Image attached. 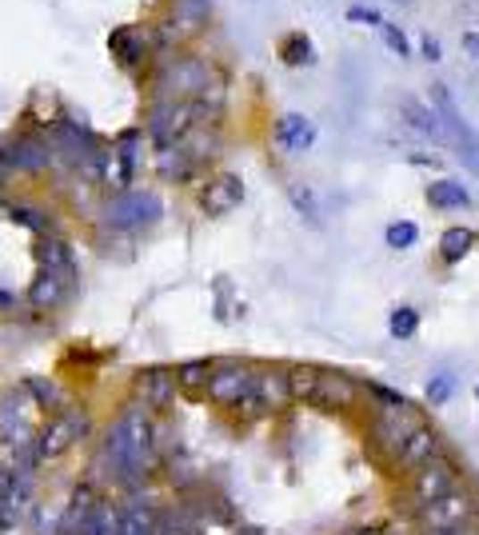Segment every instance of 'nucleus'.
Masks as SVG:
<instances>
[{
	"label": "nucleus",
	"mask_w": 479,
	"mask_h": 535,
	"mask_svg": "<svg viewBox=\"0 0 479 535\" xmlns=\"http://www.w3.org/2000/svg\"><path fill=\"white\" fill-rule=\"evenodd\" d=\"M424 412L416 408H399V412H383V408H372V416H367V447H372V455L380 463H388V468H396L399 452H404V444L416 436L419 428H424Z\"/></svg>",
	"instance_id": "obj_4"
},
{
	"label": "nucleus",
	"mask_w": 479,
	"mask_h": 535,
	"mask_svg": "<svg viewBox=\"0 0 479 535\" xmlns=\"http://www.w3.org/2000/svg\"><path fill=\"white\" fill-rule=\"evenodd\" d=\"M364 384L344 372H324L315 368V379H312V395H307V408H320V412H352L359 408L364 400Z\"/></svg>",
	"instance_id": "obj_11"
},
{
	"label": "nucleus",
	"mask_w": 479,
	"mask_h": 535,
	"mask_svg": "<svg viewBox=\"0 0 479 535\" xmlns=\"http://www.w3.org/2000/svg\"><path fill=\"white\" fill-rule=\"evenodd\" d=\"M383 40H388V48H391V53H396V56H412V48H408V37H404V29H396V24H388V21H383Z\"/></svg>",
	"instance_id": "obj_34"
},
{
	"label": "nucleus",
	"mask_w": 479,
	"mask_h": 535,
	"mask_svg": "<svg viewBox=\"0 0 479 535\" xmlns=\"http://www.w3.org/2000/svg\"><path fill=\"white\" fill-rule=\"evenodd\" d=\"M160 48L164 45L156 37V24H120L113 37H108V53L128 72H148V64L156 60Z\"/></svg>",
	"instance_id": "obj_9"
},
{
	"label": "nucleus",
	"mask_w": 479,
	"mask_h": 535,
	"mask_svg": "<svg viewBox=\"0 0 479 535\" xmlns=\"http://www.w3.org/2000/svg\"><path fill=\"white\" fill-rule=\"evenodd\" d=\"M84 436H88V412H84V408H64V412H56V416L37 431V444H32V452H37V463L60 460V455L72 452V447L80 444Z\"/></svg>",
	"instance_id": "obj_8"
},
{
	"label": "nucleus",
	"mask_w": 479,
	"mask_h": 535,
	"mask_svg": "<svg viewBox=\"0 0 479 535\" xmlns=\"http://www.w3.org/2000/svg\"><path fill=\"white\" fill-rule=\"evenodd\" d=\"M8 220L21 224V228H29L32 236H53V220H48V212L37 208V204H24V200L8 204Z\"/></svg>",
	"instance_id": "obj_26"
},
{
	"label": "nucleus",
	"mask_w": 479,
	"mask_h": 535,
	"mask_svg": "<svg viewBox=\"0 0 479 535\" xmlns=\"http://www.w3.org/2000/svg\"><path fill=\"white\" fill-rule=\"evenodd\" d=\"M116 531H120V507H108L105 499H100L84 520L60 528V535H116Z\"/></svg>",
	"instance_id": "obj_21"
},
{
	"label": "nucleus",
	"mask_w": 479,
	"mask_h": 535,
	"mask_svg": "<svg viewBox=\"0 0 479 535\" xmlns=\"http://www.w3.org/2000/svg\"><path fill=\"white\" fill-rule=\"evenodd\" d=\"M240 200H244V180L232 176V172H220L200 188L204 216H228L232 208H240Z\"/></svg>",
	"instance_id": "obj_16"
},
{
	"label": "nucleus",
	"mask_w": 479,
	"mask_h": 535,
	"mask_svg": "<svg viewBox=\"0 0 479 535\" xmlns=\"http://www.w3.org/2000/svg\"><path fill=\"white\" fill-rule=\"evenodd\" d=\"M383 240H388V248H396V252H408V248H416L419 228H416L412 220H396V224H388Z\"/></svg>",
	"instance_id": "obj_31"
},
{
	"label": "nucleus",
	"mask_w": 479,
	"mask_h": 535,
	"mask_svg": "<svg viewBox=\"0 0 479 535\" xmlns=\"http://www.w3.org/2000/svg\"><path fill=\"white\" fill-rule=\"evenodd\" d=\"M472 248H475V232L464 228V224H456V228H448L440 236V260L443 264H459Z\"/></svg>",
	"instance_id": "obj_25"
},
{
	"label": "nucleus",
	"mask_w": 479,
	"mask_h": 535,
	"mask_svg": "<svg viewBox=\"0 0 479 535\" xmlns=\"http://www.w3.org/2000/svg\"><path fill=\"white\" fill-rule=\"evenodd\" d=\"M252 392V368L236 364V360H224V364H212V379H208V400L220 403V408H240Z\"/></svg>",
	"instance_id": "obj_13"
},
{
	"label": "nucleus",
	"mask_w": 479,
	"mask_h": 535,
	"mask_svg": "<svg viewBox=\"0 0 479 535\" xmlns=\"http://www.w3.org/2000/svg\"><path fill=\"white\" fill-rule=\"evenodd\" d=\"M208 13H212L208 0H172V13H168V21L156 24L160 45L176 48L184 37H192V32H200L204 24H208Z\"/></svg>",
	"instance_id": "obj_14"
},
{
	"label": "nucleus",
	"mask_w": 479,
	"mask_h": 535,
	"mask_svg": "<svg viewBox=\"0 0 479 535\" xmlns=\"http://www.w3.org/2000/svg\"><path fill=\"white\" fill-rule=\"evenodd\" d=\"M388 332L396 335V340H412V335L419 332V312L416 308H391V316H388Z\"/></svg>",
	"instance_id": "obj_30"
},
{
	"label": "nucleus",
	"mask_w": 479,
	"mask_h": 535,
	"mask_svg": "<svg viewBox=\"0 0 479 535\" xmlns=\"http://www.w3.org/2000/svg\"><path fill=\"white\" fill-rule=\"evenodd\" d=\"M21 387L32 395V403H37V408H56V412L68 408V403H64V392H60L53 379H45V376H29Z\"/></svg>",
	"instance_id": "obj_27"
},
{
	"label": "nucleus",
	"mask_w": 479,
	"mask_h": 535,
	"mask_svg": "<svg viewBox=\"0 0 479 535\" xmlns=\"http://www.w3.org/2000/svg\"><path fill=\"white\" fill-rule=\"evenodd\" d=\"M408 512L419 523V531H443V528H459V523L479 520V504L467 488L451 491L443 499H432V504H412Z\"/></svg>",
	"instance_id": "obj_10"
},
{
	"label": "nucleus",
	"mask_w": 479,
	"mask_h": 535,
	"mask_svg": "<svg viewBox=\"0 0 479 535\" xmlns=\"http://www.w3.org/2000/svg\"><path fill=\"white\" fill-rule=\"evenodd\" d=\"M8 172H13V168H4V164H0V188H4V180H8Z\"/></svg>",
	"instance_id": "obj_41"
},
{
	"label": "nucleus",
	"mask_w": 479,
	"mask_h": 535,
	"mask_svg": "<svg viewBox=\"0 0 479 535\" xmlns=\"http://www.w3.org/2000/svg\"><path fill=\"white\" fill-rule=\"evenodd\" d=\"M344 535H383V528H356V531H344Z\"/></svg>",
	"instance_id": "obj_40"
},
{
	"label": "nucleus",
	"mask_w": 479,
	"mask_h": 535,
	"mask_svg": "<svg viewBox=\"0 0 479 535\" xmlns=\"http://www.w3.org/2000/svg\"><path fill=\"white\" fill-rule=\"evenodd\" d=\"M276 144L299 157V152H307L315 144V124L307 116H299V112H288V116L276 120Z\"/></svg>",
	"instance_id": "obj_20"
},
{
	"label": "nucleus",
	"mask_w": 479,
	"mask_h": 535,
	"mask_svg": "<svg viewBox=\"0 0 479 535\" xmlns=\"http://www.w3.org/2000/svg\"><path fill=\"white\" fill-rule=\"evenodd\" d=\"M280 60H284V64H292V68L315 64V48H312V40H307L304 32H288V37L280 40Z\"/></svg>",
	"instance_id": "obj_29"
},
{
	"label": "nucleus",
	"mask_w": 479,
	"mask_h": 535,
	"mask_svg": "<svg viewBox=\"0 0 479 535\" xmlns=\"http://www.w3.org/2000/svg\"><path fill=\"white\" fill-rule=\"evenodd\" d=\"M208 379H212V364H208V360H188V364H180V368H176V384H180V392L200 395V392H208Z\"/></svg>",
	"instance_id": "obj_28"
},
{
	"label": "nucleus",
	"mask_w": 479,
	"mask_h": 535,
	"mask_svg": "<svg viewBox=\"0 0 479 535\" xmlns=\"http://www.w3.org/2000/svg\"><path fill=\"white\" fill-rule=\"evenodd\" d=\"M60 157L48 140V132H21L8 140V168L29 172V176H40V172L56 168Z\"/></svg>",
	"instance_id": "obj_12"
},
{
	"label": "nucleus",
	"mask_w": 479,
	"mask_h": 535,
	"mask_svg": "<svg viewBox=\"0 0 479 535\" xmlns=\"http://www.w3.org/2000/svg\"><path fill=\"white\" fill-rule=\"evenodd\" d=\"M144 76H148V100H200L220 81L208 56L184 48H160Z\"/></svg>",
	"instance_id": "obj_2"
},
{
	"label": "nucleus",
	"mask_w": 479,
	"mask_h": 535,
	"mask_svg": "<svg viewBox=\"0 0 479 535\" xmlns=\"http://www.w3.org/2000/svg\"><path fill=\"white\" fill-rule=\"evenodd\" d=\"M432 108L440 112V120H443V132L456 140V157L459 164H464L472 176H479V132L472 128V120L459 112L456 105V97H451V89L448 84H432Z\"/></svg>",
	"instance_id": "obj_7"
},
{
	"label": "nucleus",
	"mask_w": 479,
	"mask_h": 535,
	"mask_svg": "<svg viewBox=\"0 0 479 535\" xmlns=\"http://www.w3.org/2000/svg\"><path fill=\"white\" fill-rule=\"evenodd\" d=\"M399 112H404V120L416 128L419 136H432V140H440V136H443L440 112H435L432 105H424V100H404V105H399Z\"/></svg>",
	"instance_id": "obj_24"
},
{
	"label": "nucleus",
	"mask_w": 479,
	"mask_h": 535,
	"mask_svg": "<svg viewBox=\"0 0 479 535\" xmlns=\"http://www.w3.org/2000/svg\"><path fill=\"white\" fill-rule=\"evenodd\" d=\"M427 204L440 212H459L472 208V192L459 180H435V184H427Z\"/></svg>",
	"instance_id": "obj_23"
},
{
	"label": "nucleus",
	"mask_w": 479,
	"mask_h": 535,
	"mask_svg": "<svg viewBox=\"0 0 479 535\" xmlns=\"http://www.w3.org/2000/svg\"><path fill=\"white\" fill-rule=\"evenodd\" d=\"M424 56L427 60H440V40H435V37H424Z\"/></svg>",
	"instance_id": "obj_39"
},
{
	"label": "nucleus",
	"mask_w": 479,
	"mask_h": 535,
	"mask_svg": "<svg viewBox=\"0 0 479 535\" xmlns=\"http://www.w3.org/2000/svg\"><path fill=\"white\" fill-rule=\"evenodd\" d=\"M348 21H356V24H372V29H383V16L375 13V8H364V4H352V8H348Z\"/></svg>",
	"instance_id": "obj_35"
},
{
	"label": "nucleus",
	"mask_w": 479,
	"mask_h": 535,
	"mask_svg": "<svg viewBox=\"0 0 479 535\" xmlns=\"http://www.w3.org/2000/svg\"><path fill=\"white\" fill-rule=\"evenodd\" d=\"M475 400H479V384H475Z\"/></svg>",
	"instance_id": "obj_42"
},
{
	"label": "nucleus",
	"mask_w": 479,
	"mask_h": 535,
	"mask_svg": "<svg viewBox=\"0 0 479 535\" xmlns=\"http://www.w3.org/2000/svg\"><path fill=\"white\" fill-rule=\"evenodd\" d=\"M37 260L40 268H53V272H64V276H80V268H76V256H72V248L64 244L60 236H40V244H37Z\"/></svg>",
	"instance_id": "obj_22"
},
{
	"label": "nucleus",
	"mask_w": 479,
	"mask_h": 535,
	"mask_svg": "<svg viewBox=\"0 0 479 535\" xmlns=\"http://www.w3.org/2000/svg\"><path fill=\"white\" fill-rule=\"evenodd\" d=\"M76 280L64 272H53V268H40L37 280L29 284V304L37 308V312H53V308H60L68 296H72Z\"/></svg>",
	"instance_id": "obj_17"
},
{
	"label": "nucleus",
	"mask_w": 479,
	"mask_h": 535,
	"mask_svg": "<svg viewBox=\"0 0 479 535\" xmlns=\"http://www.w3.org/2000/svg\"><path fill=\"white\" fill-rule=\"evenodd\" d=\"M176 387H180L176 372H168V368H144V372H136V403H144L152 412H164L176 400Z\"/></svg>",
	"instance_id": "obj_15"
},
{
	"label": "nucleus",
	"mask_w": 479,
	"mask_h": 535,
	"mask_svg": "<svg viewBox=\"0 0 479 535\" xmlns=\"http://www.w3.org/2000/svg\"><path fill=\"white\" fill-rule=\"evenodd\" d=\"M196 124H216L200 100H148L144 108V136L152 144H180Z\"/></svg>",
	"instance_id": "obj_3"
},
{
	"label": "nucleus",
	"mask_w": 479,
	"mask_h": 535,
	"mask_svg": "<svg viewBox=\"0 0 479 535\" xmlns=\"http://www.w3.org/2000/svg\"><path fill=\"white\" fill-rule=\"evenodd\" d=\"M464 53L479 60V29L475 32H464Z\"/></svg>",
	"instance_id": "obj_37"
},
{
	"label": "nucleus",
	"mask_w": 479,
	"mask_h": 535,
	"mask_svg": "<svg viewBox=\"0 0 479 535\" xmlns=\"http://www.w3.org/2000/svg\"><path fill=\"white\" fill-rule=\"evenodd\" d=\"M451 392H456V379H451L448 372H440V376H432L427 379V403H432V408H443V403L451 400Z\"/></svg>",
	"instance_id": "obj_33"
},
{
	"label": "nucleus",
	"mask_w": 479,
	"mask_h": 535,
	"mask_svg": "<svg viewBox=\"0 0 479 535\" xmlns=\"http://www.w3.org/2000/svg\"><path fill=\"white\" fill-rule=\"evenodd\" d=\"M13 312H16V296L0 288V316H13Z\"/></svg>",
	"instance_id": "obj_38"
},
{
	"label": "nucleus",
	"mask_w": 479,
	"mask_h": 535,
	"mask_svg": "<svg viewBox=\"0 0 479 535\" xmlns=\"http://www.w3.org/2000/svg\"><path fill=\"white\" fill-rule=\"evenodd\" d=\"M464 463H459V455L451 452V447H443L435 460H427L424 468H416L412 476H408V491H412V504H432V499H443L451 496V491L464 488ZM408 504V507H412Z\"/></svg>",
	"instance_id": "obj_6"
},
{
	"label": "nucleus",
	"mask_w": 479,
	"mask_h": 535,
	"mask_svg": "<svg viewBox=\"0 0 479 535\" xmlns=\"http://www.w3.org/2000/svg\"><path fill=\"white\" fill-rule=\"evenodd\" d=\"M105 228L108 232H144L152 228V224H160V216H164V200H160L156 192H144V188H128V192H113L105 200Z\"/></svg>",
	"instance_id": "obj_5"
},
{
	"label": "nucleus",
	"mask_w": 479,
	"mask_h": 535,
	"mask_svg": "<svg viewBox=\"0 0 479 535\" xmlns=\"http://www.w3.org/2000/svg\"><path fill=\"white\" fill-rule=\"evenodd\" d=\"M443 447H448V444H443V436H440V431H435L432 424H424V428H419L416 436L404 444V452H399V460H396V471H404V476H412L416 468H424L427 460H435V455H440Z\"/></svg>",
	"instance_id": "obj_18"
},
{
	"label": "nucleus",
	"mask_w": 479,
	"mask_h": 535,
	"mask_svg": "<svg viewBox=\"0 0 479 535\" xmlns=\"http://www.w3.org/2000/svg\"><path fill=\"white\" fill-rule=\"evenodd\" d=\"M419 535H479V520L459 523V528H443V531H419Z\"/></svg>",
	"instance_id": "obj_36"
},
{
	"label": "nucleus",
	"mask_w": 479,
	"mask_h": 535,
	"mask_svg": "<svg viewBox=\"0 0 479 535\" xmlns=\"http://www.w3.org/2000/svg\"><path fill=\"white\" fill-rule=\"evenodd\" d=\"M152 168H156V176L168 180V184H184V180L196 176L200 164L192 160V152H188L184 144H160V149L152 152Z\"/></svg>",
	"instance_id": "obj_19"
},
{
	"label": "nucleus",
	"mask_w": 479,
	"mask_h": 535,
	"mask_svg": "<svg viewBox=\"0 0 479 535\" xmlns=\"http://www.w3.org/2000/svg\"><path fill=\"white\" fill-rule=\"evenodd\" d=\"M288 196H292L296 212L307 216V224H320V204H315V192H312V188H307V184H292V188H288Z\"/></svg>",
	"instance_id": "obj_32"
},
{
	"label": "nucleus",
	"mask_w": 479,
	"mask_h": 535,
	"mask_svg": "<svg viewBox=\"0 0 479 535\" xmlns=\"http://www.w3.org/2000/svg\"><path fill=\"white\" fill-rule=\"evenodd\" d=\"M108 468L105 476L120 488H140L152 476V424L144 403H128L116 416V424L100 439V455L92 460V471Z\"/></svg>",
	"instance_id": "obj_1"
}]
</instances>
